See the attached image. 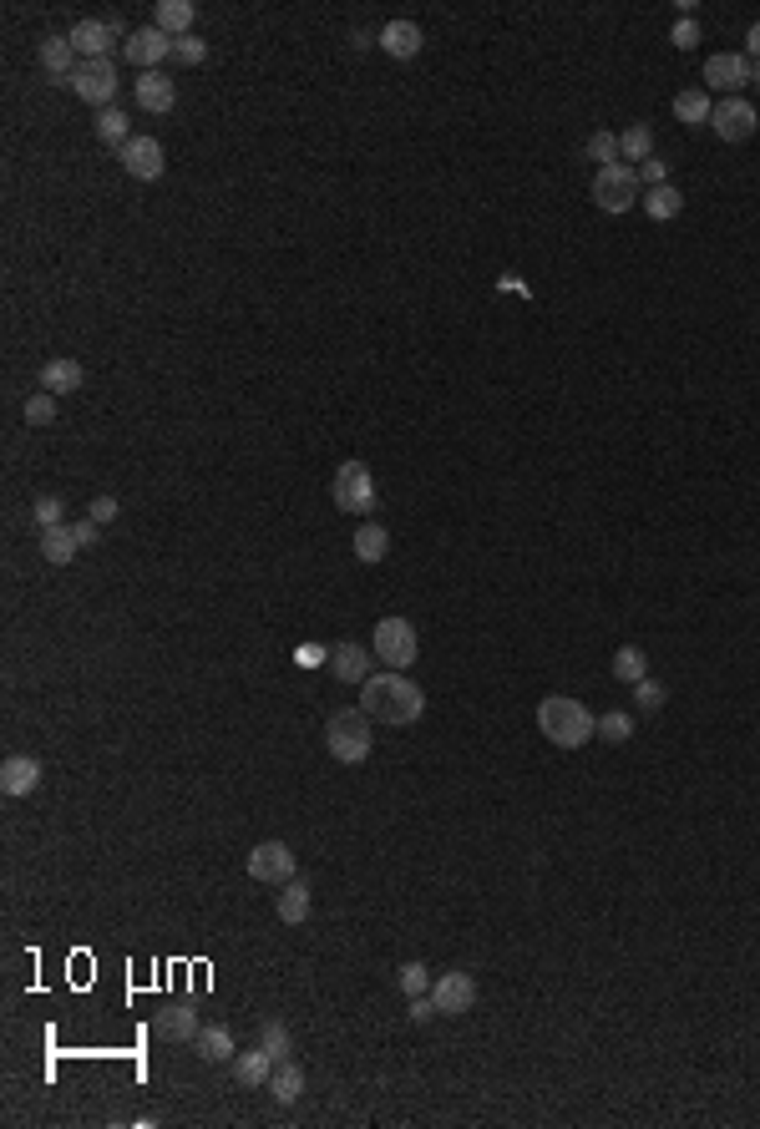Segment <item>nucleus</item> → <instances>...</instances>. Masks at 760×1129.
<instances>
[{"label":"nucleus","mask_w":760,"mask_h":1129,"mask_svg":"<svg viewBox=\"0 0 760 1129\" xmlns=\"http://www.w3.org/2000/svg\"><path fill=\"white\" fill-rule=\"evenodd\" d=\"M360 709L375 719V724H416L421 719V709H426V694H421V684H411L401 669H391V674H370L365 684H360Z\"/></svg>","instance_id":"1"},{"label":"nucleus","mask_w":760,"mask_h":1129,"mask_svg":"<svg viewBox=\"0 0 760 1129\" xmlns=\"http://www.w3.org/2000/svg\"><path fill=\"white\" fill-rule=\"evenodd\" d=\"M538 730H543L558 750H578V745H588V740L598 735V719H593L578 699L548 694V699L538 704Z\"/></svg>","instance_id":"2"},{"label":"nucleus","mask_w":760,"mask_h":1129,"mask_svg":"<svg viewBox=\"0 0 760 1129\" xmlns=\"http://www.w3.org/2000/svg\"><path fill=\"white\" fill-rule=\"evenodd\" d=\"M370 714L365 709H335L330 724H325V745L340 765H365L370 750H375V735H370Z\"/></svg>","instance_id":"3"},{"label":"nucleus","mask_w":760,"mask_h":1129,"mask_svg":"<svg viewBox=\"0 0 760 1129\" xmlns=\"http://www.w3.org/2000/svg\"><path fill=\"white\" fill-rule=\"evenodd\" d=\"M370 649H375V659L386 664V669H411L416 664V654H421V643H416V628H411V618H380L375 623V638H370Z\"/></svg>","instance_id":"4"},{"label":"nucleus","mask_w":760,"mask_h":1129,"mask_svg":"<svg viewBox=\"0 0 760 1129\" xmlns=\"http://www.w3.org/2000/svg\"><path fill=\"white\" fill-rule=\"evenodd\" d=\"M593 203H598L603 213H629V208L639 203V168H629V163H608V168H598V178H593Z\"/></svg>","instance_id":"5"},{"label":"nucleus","mask_w":760,"mask_h":1129,"mask_svg":"<svg viewBox=\"0 0 760 1129\" xmlns=\"http://www.w3.org/2000/svg\"><path fill=\"white\" fill-rule=\"evenodd\" d=\"M330 497H335V507L340 512H370L375 507V476H370V466L365 461H340V471H335V481H330Z\"/></svg>","instance_id":"6"},{"label":"nucleus","mask_w":760,"mask_h":1129,"mask_svg":"<svg viewBox=\"0 0 760 1129\" xmlns=\"http://www.w3.org/2000/svg\"><path fill=\"white\" fill-rule=\"evenodd\" d=\"M71 92L82 97V102H92V107H102V112H107V102L117 97V66H112V56H102V61H82V66H76Z\"/></svg>","instance_id":"7"},{"label":"nucleus","mask_w":760,"mask_h":1129,"mask_svg":"<svg viewBox=\"0 0 760 1129\" xmlns=\"http://www.w3.org/2000/svg\"><path fill=\"white\" fill-rule=\"evenodd\" d=\"M249 876L264 881V886L294 881V851H289L284 841H259V846L249 851Z\"/></svg>","instance_id":"8"},{"label":"nucleus","mask_w":760,"mask_h":1129,"mask_svg":"<svg viewBox=\"0 0 760 1129\" xmlns=\"http://www.w3.org/2000/svg\"><path fill=\"white\" fill-rule=\"evenodd\" d=\"M122 56H127L137 71H158V66L173 56V36L158 31V26H142V31H132V36L122 41Z\"/></svg>","instance_id":"9"},{"label":"nucleus","mask_w":760,"mask_h":1129,"mask_svg":"<svg viewBox=\"0 0 760 1129\" xmlns=\"http://www.w3.org/2000/svg\"><path fill=\"white\" fill-rule=\"evenodd\" d=\"M117 157H122V168H127L137 183H158V178L168 173V157H163V142H158V137H132Z\"/></svg>","instance_id":"10"},{"label":"nucleus","mask_w":760,"mask_h":1129,"mask_svg":"<svg viewBox=\"0 0 760 1129\" xmlns=\"http://www.w3.org/2000/svg\"><path fill=\"white\" fill-rule=\"evenodd\" d=\"M710 127L720 132V142H750L755 127H760V117H755V107H750L745 97H725V102L710 112Z\"/></svg>","instance_id":"11"},{"label":"nucleus","mask_w":760,"mask_h":1129,"mask_svg":"<svg viewBox=\"0 0 760 1129\" xmlns=\"http://www.w3.org/2000/svg\"><path fill=\"white\" fill-rule=\"evenodd\" d=\"M431 998H436V1013H467L472 1003H477V983H472V973H441L436 983H431Z\"/></svg>","instance_id":"12"},{"label":"nucleus","mask_w":760,"mask_h":1129,"mask_svg":"<svg viewBox=\"0 0 760 1129\" xmlns=\"http://www.w3.org/2000/svg\"><path fill=\"white\" fill-rule=\"evenodd\" d=\"M705 82H710L715 92H740V87H750V56H735V51L710 56V61H705Z\"/></svg>","instance_id":"13"},{"label":"nucleus","mask_w":760,"mask_h":1129,"mask_svg":"<svg viewBox=\"0 0 760 1129\" xmlns=\"http://www.w3.org/2000/svg\"><path fill=\"white\" fill-rule=\"evenodd\" d=\"M41 66H46V76L56 87H71V76H76V46H71V36H46L41 41Z\"/></svg>","instance_id":"14"},{"label":"nucleus","mask_w":760,"mask_h":1129,"mask_svg":"<svg viewBox=\"0 0 760 1129\" xmlns=\"http://www.w3.org/2000/svg\"><path fill=\"white\" fill-rule=\"evenodd\" d=\"M198 1013H193V1003H168L163 1013H152V1033L158 1038H168V1043H183V1038H198Z\"/></svg>","instance_id":"15"},{"label":"nucleus","mask_w":760,"mask_h":1129,"mask_svg":"<svg viewBox=\"0 0 760 1129\" xmlns=\"http://www.w3.org/2000/svg\"><path fill=\"white\" fill-rule=\"evenodd\" d=\"M112 41H117L112 21H76L71 26V46H76V56H82V61H102L112 51Z\"/></svg>","instance_id":"16"},{"label":"nucleus","mask_w":760,"mask_h":1129,"mask_svg":"<svg viewBox=\"0 0 760 1129\" xmlns=\"http://www.w3.org/2000/svg\"><path fill=\"white\" fill-rule=\"evenodd\" d=\"M173 102H178V87H173V76H163V71H142L137 76V107L142 112H173Z\"/></svg>","instance_id":"17"},{"label":"nucleus","mask_w":760,"mask_h":1129,"mask_svg":"<svg viewBox=\"0 0 760 1129\" xmlns=\"http://www.w3.org/2000/svg\"><path fill=\"white\" fill-rule=\"evenodd\" d=\"M375 46L386 56H396V61H411V56H421V26L416 21H391V26H380Z\"/></svg>","instance_id":"18"},{"label":"nucleus","mask_w":760,"mask_h":1129,"mask_svg":"<svg viewBox=\"0 0 760 1129\" xmlns=\"http://www.w3.org/2000/svg\"><path fill=\"white\" fill-rule=\"evenodd\" d=\"M330 674L340 684H365L370 679V649H360V643H335L330 649Z\"/></svg>","instance_id":"19"},{"label":"nucleus","mask_w":760,"mask_h":1129,"mask_svg":"<svg viewBox=\"0 0 760 1129\" xmlns=\"http://www.w3.org/2000/svg\"><path fill=\"white\" fill-rule=\"evenodd\" d=\"M36 785H41V760H36V755H11L6 765H0V790H6V795L21 800V795H31Z\"/></svg>","instance_id":"20"},{"label":"nucleus","mask_w":760,"mask_h":1129,"mask_svg":"<svg viewBox=\"0 0 760 1129\" xmlns=\"http://www.w3.org/2000/svg\"><path fill=\"white\" fill-rule=\"evenodd\" d=\"M82 552V542H76V527L71 522H61V527H41V557L51 562V568H71V557Z\"/></svg>","instance_id":"21"},{"label":"nucleus","mask_w":760,"mask_h":1129,"mask_svg":"<svg viewBox=\"0 0 760 1129\" xmlns=\"http://www.w3.org/2000/svg\"><path fill=\"white\" fill-rule=\"evenodd\" d=\"M274 1054L259 1043V1048H244V1054H234V1079L244 1084V1089H259V1084H269V1074H274Z\"/></svg>","instance_id":"22"},{"label":"nucleus","mask_w":760,"mask_h":1129,"mask_svg":"<svg viewBox=\"0 0 760 1129\" xmlns=\"http://www.w3.org/2000/svg\"><path fill=\"white\" fill-rule=\"evenodd\" d=\"M82 380L87 375H82V365H76V360H46L41 365V390H51V395H76V390H82Z\"/></svg>","instance_id":"23"},{"label":"nucleus","mask_w":760,"mask_h":1129,"mask_svg":"<svg viewBox=\"0 0 760 1129\" xmlns=\"http://www.w3.org/2000/svg\"><path fill=\"white\" fill-rule=\"evenodd\" d=\"M193 0H158V11H152V26L168 31V36H188L193 31Z\"/></svg>","instance_id":"24"},{"label":"nucleus","mask_w":760,"mask_h":1129,"mask_svg":"<svg viewBox=\"0 0 760 1129\" xmlns=\"http://www.w3.org/2000/svg\"><path fill=\"white\" fill-rule=\"evenodd\" d=\"M269 1094H274V1104H294L299 1094H304V1069L294 1064V1059H279L274 1064V1074H269Z\"/></svg>","instance_id":"25"},{"label":"nucleus","mask_w":760,"mask_h":1129,"mask_svg":"<svg viewBox=\"0 0 760 1129\" xmlns=\"http://www.w3.org/2000/svg\"><path fill=\"white\" fill-rule=\"evenodd\" d=\"M239 1048H234V1033H228L223 1023H208V1028H198V1059H208V1064H228Z\"/></svg>","instance_id":"26"},{"label":"nucleus","mask_w":760,"mask_h":1129,"mask_svg":"<svg viewBox=\"0 0 760 1129\" xmlns=\"http://www.w3.org/2000/svg\"><path fill=\"white\" fill-rule=\"evenodd\" d=\"M274 912H279L284 927H299L304 917H310V886H304V881H284V892H279Z\"/></svg>","instance_id":"27"},{"label":"nucleus","mask_w":760,"mask_h":1129,"mask_svg":"<svg viewBox=\"0 0 760 1129\" xmlns=\"http://www.w3.org/2000/svg\"><path fill=\"white\" fill-rule=\"evenodd\" d=\"M710 112H715V102H710V92H705V87L679 92V97H674V117H679L684 127H710Z\"/></svg>","instance_id":"28"},{"label":"nucleus","mask_w":760,"mask_h":1129,"mask_svg":"<svg viewBox=\"0 0 760 1129\" xmlns=\"http://www.w3.org/2000/svg\"><path fill=\"white\" fill-rule=\"evenodd\" d=\"M386 552H391V532L386 527H375V522L355 527V557L360 562H386Z\"/></svg>","instance_id":"29"},{"label":"nucleus","mask_w":760,"mask_h":1129,"mask_svg":"<svg viewBox=\"0 0 760 1129\" xmlns=\"http://www.w3.org/2000/svg\"><path fill=\"white\" fill-rule=\"evenodd\" d=\"M619 157H624V163H649V157H654V132L644 122L624 127L619 132Z\"/></svg>","instance_id":"30"},{"label":"nucleus","mask_w":760,"mask_h":1129,"mask_svg":"<svg viewBox=\"0 0 760 1129\" xmlns=\"http://www.w3.org/2000/svg\"><path fill=\"white\" fill-rule=\"evenodd\" d=\"M679 208H684V198H679V188H669V183H659V188H649V193H644V213H649L654 223L679 218Z\"/></svg>","instance_id":"31"},{"label":"nucleus","mask_w":760,"mask_h":1129,"mask_svg":"<svg viewBox=\"0 0 760 1129\" xmlns=\"http://www.w3.org/2000/svg\"><path fill=\"white\" fill-rule=\"evenodd\" d=\"M644 674H649L644 649H634V643H629V649H619V654H614V679H619V684H639Z\"/></svg>","instance_id":"32"},{"label":"nucleus","mask_w":760,"mask_h":1129,"mask_svg":"<svg viewBox=\"0 0 760 1129\" xmlns=\"http://www.w3.org/2000/svg\"><path fill=\"white\" fill-rule=\"evenodd\" d=\"M97 137H102V142H107V147H117V152H122V147H127V142H132V132H127V117H122V112H117V107H107V112H97Z\"/></svg>","instance_id":"33"},{"label":"nucleus","mask_w":760,"mask_h":1129,"mask_svg":"<svg viewBox=\"0 0 760 1129\" xmlns=\"http://www.w3.org/2000/svg\"><path fill=\"white\" fill-rule=\"evenodd\" d=\"M634 735V714H624V709H608L603 719H598V740H608V745H624Z\"/></svg>","instance_id":"34"},{"label":"nucleus","mask_w":760,"mask_h":1129,"mask_svg":"<svg viewBox=\"0 0 760 1129\" xmlns=\"http://www.w3.org/2000/svg\"><path fill=\"white\" fill-rule=\"evenodd\" d=\"M56 421V395L51 390H36L26 400V426H51Z\"/></svg>","instance_id":"35"},{"label":"nucleus","mask_w":760,"mask_h":1129,"mask_svg":"<svg viewBox=\"0 0 760 1129\" xmlns=\"http://www.w3.org/2000/svg\"><path fill=\"white\" fill-rule=\"evenodd\" d=\"M401 993H406V998L431 993V967H426V962H406V967H401Z\"/></svg>","instance_id":"36"},{"label":"nucleus","mask_w":760,"mask_h":1129,"mask_svg":"<svg viewBox=\"0 0 760 1129\" xmlns=\"http://www.w3.org/2000/svg\"><path fill=\"white\" fill-rule=\"evenodd\" d=\"M588 157H593V163H603V168L619 163V137L614 132H593L588 137Z\"/></svg>","instance_id":"37"},{"label":"nucleus","mask_w":760,"mask_h":1129,"mask_svg":"<svg viewBox=\"0 0 760 1129\" xmlns=\"http://www.w3.org/2000/svg\"><path fill=\"white\" fill-rule=\"evenodd\" d=\"M173 56H178L183 66H203V61H208V46L188 31V36H173Z\"/></svg>","instance_id":"38"},{"label":"nucleus","mask_w":760,"mask_h":1129,"mask_svg":"<svg viewBox=\"0 0 760 1129\" xmlns=\"http://www.w3.org/2000/svg\"><path fill=\"white\" fill-rule=\"evenodd\" d=\"M31 517H36V527H61V522H66V502H61V497H41V502L31 507Z\"/></svg>","instance_id":"39"},{"label":"nucleus","mask_w":760,"mask_h":1129,"mask_svg":"<svg viewBox=\"0 0 760 1129\" xmlns=\"http://www.w3.org/2000/svg\"><path fill=\"white\" fill-rule=\"evenodd\" d=\"M259 1043H264V1048H269V1054H274V1059H289V1028H284V1023H279V1018H274V1023H264V1033H259Z\"/></svg>","instance_id":"40"},{"label":"nucleus","mask_w":760,"mask_h":1129,"mask_svg":"<svg viewBox=\"0 0 760 1129\" xmlns=\"http://www.w3.org/2000/svg\"><path fill=\"white\" fill-rule=\"evenodd\" d=\"M634 699H639V709H664V684L644 674V679L634 684Z\"/></svg>","instance_id":"41"},{"label":"nucleus","mask_w":760,"mask_h":1129,"mask_svg":"<svg viewBox=\"0 0 760 1129\" xmlns=\"http://www.w3.org/2000/svg\"><path fill=\"white\" fill-rule=\"evenodd\" d=\"M669 41H674L679 51H690V46H700V26H695L690 16H679V21H674V31H669Z\"/></svg>","instance_id":"42"},{"label":"nucleus","mask_w":760,"mask_h":1129,"mask_svg":"<svg viewBox=\"0 0 760 1129\" xmlns=\"http://www.w3.org/2000/svg\"><path fill=\"white\" fill-rule=\"evenodd\" d=\"M639 183H649V188H659V183H669V168L659 163V157H649V163H639Z\"/></svg>","instance_id":"43"},{"label":"nucleus","mask_w":760,"mask_h":1129,"mask_svg":"<svg viewBox=\"0 0 760 1129\" xmlns=\"http://www.w3.org/2000/svg\"><path fill=\"white\" fill-rule=\"evenodd\" d=\"M117 512H122V507H117V497H92V522H102V527H107V522H117Z\"/></svg>","instance_id":"44"},{"label":"nucleus","mask_w":760,"mask_h":1129,"mask_svg":"<svg viewBox=\"0 0 760 1129\" xmlns=\"http://www.w3.org/2000/svg\"><path fill=\"white\" fill-rule=\"evenodd\" d=\"M71 527H76V542H82V547H97V537H102V522H92V517H87V522H71Z\"/></svg>","instance_id":"45"},{"label":"nucleus","mask_w":760,"mask_h":1129,"mask_svg":"<svg viewBox=\"0 0 760 1129\" xmlns=\"http://www.w3.org/2000/svg\"><path fill=\"white\" fill-rule=\"evenodd\" d=\"M411 1018H416V1023H426V1018H436V998H431V993H421V998H411Z\"/></svg>","instance_id":"46"},{"label":"nucleus","mask_w":760,"mask_h":1129,"mask_svg":"<svg viewBox=\"0 0 760 1129\" xmlns=\"http://www.w3.org/2000/svg\"><path fill=\"white\" fill-rule=\"evenodd\" d=\"M745 51H750V61H760V21L745 31Z\"/></svg>","instance_id":"47"},{"label":"nucleus","mask_w":760,"mask_h":1129,"mask_svg":"<svg viewBox=\"0 0 760 1129\" xmlns=\"http://www.w3.org/2000/svg\"><path fill=\"white\" fill-rule=\"evenodd\" d=\"M350 46H355V51H365V46H375V36H370V31H355V36H350Z\"/></svg>","instance_id":"48"},{"label":"nucleus","mask_w":760,"mask_h":1129,"mask_svg":"<svg viewBox=\"0 0 760 1129\" xmlns=\"http://www.w3.org/2000/svg\"><path fill=\"white\" fill-rule=\"evenodd\" d=\"M750 82H760V61H750Z\"/></svg>","instance_id":"49"}]
</instances>
